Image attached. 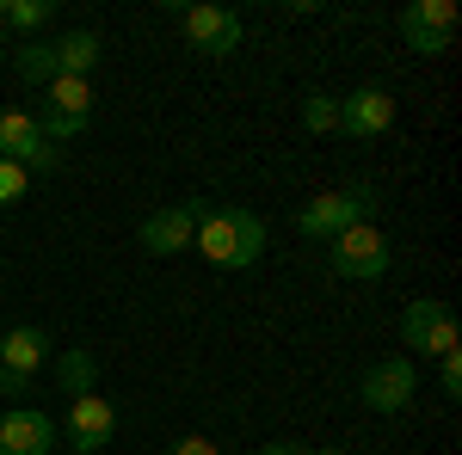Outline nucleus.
I'll return each instance as SVG.
<instances>
[{
  "instance_id": "15",
  "label": "nucleus",
  "mask_w": 462,
  "mask_h": 455,
  "mask_svg": "<svg viewBox=\"0 0 462 455\" xmlns=\"http://www.w3.org/2000/svg\"><path fill=\"white\" fill-rule=\"evenodd\" d=\"M99 56H106L99 32H69L62 43H56V68L69 74V80H87V74L99 68Z\"/></svg>"
},
{
  "instance_id": "16",
  "label": "nucleus",
  "mask_w": 462,
  "mask_h": 455,
  "mask_svg": "<svg viewBox=\"0 0 462 455\" xmlns=\"http://www.w3.org/2000/svg\"><path fill=\"white\" fill-rule=\"evenodd\" d=\"M56 382H62V394H69V400L93 394V387H99V357H93L87 345H69L62 357H56Z\"/></svg>"
},
{
  "instance_id": "5",
  "label": "nucleus",
  "mask_w": 462,
  "mask_h": 455,
  "mask_svg": "<svg viewBox=\"0 0 462 455\" xmlns=\"http://www.w3.org/2000/svg\"><path fill=\"white\" fill-rule=\"evenodd\" d=\"M50 99H43V117H37V130L56 141H74L80 130H87V117H93V86L87 80H69V74H56L50 86H43Z\"/></svg>"
},
{
  "instance_id": "23",
  "label": "nucleus",
  "mask_w": 462,
  "mask_h": 455,
  "mask_svg": "<svg viewBox=\"0 0 462 455\" xmlns=\"http://www.w3.org/2000/svg\"><path fill=\"white\" fill-rule=\"evenodd\" d=\"M259 455H309V443H265Z\"/></svg>"
},
{
  "instance_id": "10",
  "label": "nucleus",
  "mask_w": 462,
  "mask_h": 455,
  "mask_svg": "<svg viewBox=\"0 0 462 455\" xmlns=\"http://www.w3.org/2000/svg\"><path fill=\"white\" fill-rule=\"evenodd\" d=\"M179 25H185V43L198 56H235L241 50V13H228V6H185Z\"/></svg>"
},
{
  "instance_id": "24",
  "label": "nucleus",
  "mask_w": 462,
  "mask_h": 455,
  "mask_svg": "<svg viewBox=\"0 0 462 455\" xmlns=\"http://www.w3.org/2000/svg\"><path fill=\"white\" fill-rule=\"evenodd\" d=\"M309 455H346V450H309Z\"/></svg>"
},
{
  "instance_id": "21",
  "label": "nucleus",
  "mask_w": 462,
  "mask_h": 455,
  "mask_svg": "<svg viewBox=\"0 0 462 455\" xmlns=\"http://www.w3.org/2000/svg\"><path fill=\"white\" fill-rule=\"evenodd\" d=\"M438 363H444V376H438V382H444V394L457 400V394H462V350H450V357H438Z\"/></svg>"
},
{
  "instance_id": "13",
  "label": "nucleus",
  "mask_w": 462,
  "mask_h": 455,
  "mask_svg": "<svg viewBox=\"0 0 462 455\" xmlns=\"http://www.w3.org/2000/svg\"><path fill=\"white\" fill-rule=\"evenodd\" d=\"M389 123H394V99L383 93V86H357V93L339 99V130H346L352 141H376Z\"/></svg>"
},
{
  "instance_id": "4",
  "label": "nucleus",
  "mask_w": 462,
  "mask_h": 455,
  "mask_svg": "<svg viewBox=\"0 0 462 455\" xmlns=\"http://www.w3.org/2000/svg\"><path fill=\"white\" fill-rule=\"evenodd\" d=\"M327 252H333V271L352 283H376L383 271H389V234L376 228V222H357V228H346L339 241H327Z\"/></svg>"
},
{
  "instance_id": "14",
  "label": "nucleus",
  "mask_w": 462,
  "mask_h": 455,
  "mask_svg": "<svg viewBox=\"0 0 462 455\" xmlns=\"http://www.w3.org/2000/svg\"><path fill=\"white\" fill-rule=\"evenodd\" d=\"M56 450V424L37 406H6L0 413V455H50Z\"/></svg>"
},
{
  "instance_id": "8",
  "label": "nucleus",
  "mask_w": 462,
  "mask_h": 455,
  "mask_svg": "<svg viewBox=\"0 0 462 455\" xmlns=\"http://www.w3.org/2000/svg\"><path fill=\"white\" fill-rule=\"evenodd\" d=\"M204 197H191V204H173V210H154L136 228V241H143V252H154V259H173V252H185V246L198 241V222H204Z\"/></svg>"
},
{
  "instance_id": "1",
  "label": "nucleus",
  "mask_w": 462,
  "mask_h": 455,
  "mask_svg": "<svg viewBox=\"0 0 462 455\" xmlns=\"http://www.w3.org/2000/svg\"><path fill=\"white\" fill-rule=\"evenodd\" d=\"M198 252L210 259L216 271H247V265H259L265 259V222L253 210H204V222H198Z\"/></svg>"
},
{
  "instance_id": "25",
  "label": "nucleus",
  "mask_w": 462,
  "mask_h": 455,
  "mask_svg": "<svg viewBox=\"0 0 462 455\" xmlns=\"http://www.w3.org/2000/svg\"><path fill=\"white\" fill-rule=\"evenodd\" d=\"M0 56H6V25H0Z\"/></svg>"
},
{
  "instance_id": "22",
  "label": "nucleus",
  "mask_w": 462,
  "mask_h": 455,
  "mask_svg": "<svg viewBox=\"0 0 462 455\" xmlns=\"http://www.w3.org/2000/svg\"><path fill=\"white\" fill-rule=\"evenodd\" d=\"M167 455H222V450L210 437H179V443H167Z\"/></svg>"
},
{
  "instance_id": "11",
  "label": "nucleus",
  "mask_w": 462,
  "mask_h": 455,
  "mask_svg": "<svg viewBox=\"0 0 462 455\" xmlns=\"http://www.w3.org/2000/svg\"><path fill=\"white\" fill-rule=\"evenodd\" d=\"M401 37H407V50H420V56H444L450 37H457V6H450V0H413V6L401 13Z\"/></svg>"
},
{
  "instance_id": "6",
  "label": "nucleus",
  "mask_w": 462,
  "mask_h": 455,
  "mask_svg": "<svg viewBox=\"0 0 462 455\" xmlns=\"http://www.w3.org/2000/svg\"><path fill=\"white\" fill-rule=\"evenodd\" d=\"M0 160L25 167V173H50V167L62 160V148L37 130L32 111H6V105H0Z\"/></svg>"
},
{
  "instance_id": "3",
  "label": "nucleus",
  "mask_w": 462,
  "mask_h": 455,
  "mask_svg": "<svg viewBox=\"0 0 462 455\" xmlns=\"http://www.w3.org/2000/svg\"><path fill=\"white\" fill-rule=\"evenodd\" d=\"M401 345L426 350V357H450V350H462V332H457L450 302H438V296H413V302L401 308Z\"/></svg>"
},
{
  "instance_id": "2",
  "label": "nucleus",
  "mask_w": 462,
  "mask_h": 455,
  "mask_svg": "<svg viewBox=\"0 0 462 455\" xmlns=\"http://www.w3.org/2000/svg\"><path fill=\"white\" fill-rule=\"evenodd\" d=\"M370 210H376V185H346V191H327L315 204H302L296 234H302V241H339L346 228L370 222Z\"/></svg>"
},
{
  "instance_id": "19",
  "label": "nucleus",
  "mask_w": 462,
  "mask_h": 455,
  "mask_svg": "<svg viewBox=\"0 0 462 455\" xmlns=\"http://www.w3.org/2000/svg\"><path fill=\"white\" fill-rule=\"evenodd\" d=\"M302 130H309V136H327V130H339V99H327V93H309V99H302Z\"/></svg>"
},
{
  "instance_id": "9",
  "label": "nucleus",
  "mask_w": 462,
  "mask_h": 455,
  "mask_svg": "<svg viewBox=\"0 0 462 455\" xmlns=\"http://www.w3.org/2000/svg\"><path fill=\"white\" fill-rule=\"evenodd\" d=\"M43 363H50V332L43 326H13L0 339V394H25V382Z\"/></svg>"
},
{
  "instance_id": "12",
  "label": "nucleus",
  "mask_w": 462,
  "mask_h": 455,
  "mask_svg": "<svg viewBox=\"0 0 462 455\" xmlns=\"http://www.w3.org/2000/svg\"><path fill=\"white\" fill-rule=\"evenodd\" d=\"M69 450L74 455H99L117 437V406H111L106 394H80V400H69Z\"/></svg>"
},
{
  "instance_id": "18",
  "label": "nucleus",
  "mask_w": 462,
  "mask_h": 455,
  "mask_svg": "<svg viewBox=\"0 0 462 455\" xmlns=\"http://www.w3.org/2000/svg\"><path fill=\"white\" fill-rule=\"evenodd\" d=\"M50 19H56V0H0V25H13L25 37H37Z\"/></svg>"
},
{
  "instance_id": "17",
  "label": "nucleus",
  "mask_w": 462,
  "mask_h": 455,
  "mask_svg": "<svg viewBox=\"0 0 462 455\" xmlns=\"http://www.w3.org/2000/svg\"><path fill=\"white\" fill-rule=\"evenodd\" d=\"M13 68H19V80H25V86H50V80H56V43H43V37H25V43H19V50H13Z\"/></svg>"
},
{
  "instance_id": "7",
  "label": "nucleus",
  "mask_w": 462,
  "mask_h": 455,
  "mask_svg": "<svg viewBox=\"0 0 462 455\" xmlns=\"http://www.w3.org/2000/svg\"><path fill=\"white\" fill-rule=\"evenodd\" d=\"M413 394H420V369H413V357H383V363H370L364 382H357V400H364L370 413H407Z\"/></svg>"
},
{
  "instance_id": "20",
  "label": "nucleus",
  "mask_w": 462,
  "mask_h": 455,
  "mask_svg": "<svg viewBox=\"0 0 462 455\" xmlns=\"http://www.w3.org/2000/svg\"><path fill=\"white\" fill-rule=\"evenodd\" d=\"M25 191H32V173H25V167H13V160H0V210H13Z\"/></svg>"
}]
</instances>
